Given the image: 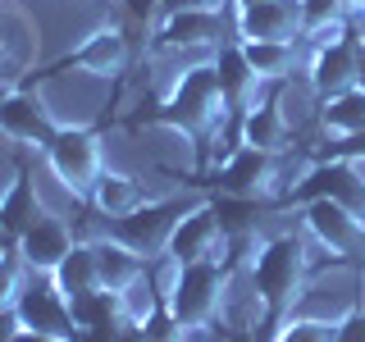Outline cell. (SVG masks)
I'll use <instances>...</instances> for the list:
<instances>
[{"label": "cell", "mask_w": 365, "mask_h": 342, "mask_svg": "<svg viewBox=\"0 0 365 342\" xmlns=\"http://www.w3.org/2000/svg\"><path fill=\"white\" fill-rule=\"evenodd\" d=\"M319 128L329 137L365 133V87H347V91H338V96L319 100Z\"/></svg>", "instance_id": "25"}, {"label": "cell", "mask_w": 365, "mask_h": 342, "mask_svg": "<svg viewBox=\"0 0 365 342\" xmlns=\"http://www.w3.org/2000/svg\"><path fill=\"white\" fill-rule=\"evenodd\" d=\"M187 214V201H142L133 214L110 224V237L128 242L137 256H165L174 224Z\"/></svg>", "instance_id": "10"}, {"label": "cell", "mask_w": 365, "mask_h": 342, "mask_svg": "<svg viewBox=\"0 0 365 342\" xmlns=\"http://www.w3.org/2000/svg\"><path fill=\"white\" fill-rule=\"evenodd\" d=\"M334 342H365V306L361 301L342 319H334Z\"/></svg>", "instance_id": "30"}, {"label": "cell", "mask_w": 365, "mask_h": 342, "mask_svg": "<svg viewBox=\"0 0 365 342\" xmlns=\"http://www.w3.org/2000/svg\"><path fill=\"white\" fill-rule=\"evenodd\" d=\"M288 137H292V123H288V114H283L279 100H256V105L237 119V146H256V151L283 155L288 151Z\"/></svg>", "instance_id": "19"}, {"label": "cell", "mask_w": 365, "mask_h": 342, "mask_svg": "<svg viewBox=\"0 0 365 342\" xmlns=\"http://www.w3.org/2000/svg\"><path fill=\"white\" fill-rule=\"evenodd\" d=\"M19 292H23V256H19V247L14 251L0 247V311L19 301Z\"/></svg>", "instance_id": "28"}, {"label": "cell", "mask_w": 365, "mask_h": 342, "mask_svg": "<svg viewBox=\"0 0 365 342\" xmlns=\"http://www.w3.org/2000/svg\"><path fill=\"white\" fill-rule=\"evenodd\" d=\"M51 279H55V288L68 296V306L91 296V292H101V274H96V251H91V242H73V251L55 265Z\"/></svg>", "instance_id": "21"}, {"label": "cell", "mask_w": 365, "mask_h": 342, "mask_svg": "<svg viewBox=\"0 0 365 342\" xmlns=\"http://www.w3.org/2000/svg\"><path fill=\"white\" fill-rule=\"evenodd\" d=\"M302 228L306 237L329 251L334 260H351L365 251V219L356 210H347L342 201H311L302 205Z\"/></svg>", "instance_id": "6"}, {"label": "cell", "mask_w": 365, "mask_h": 342, "mask_svg": "<svg viewBox=\"0 0 365 342\" xmlns=\"http://www.w3.org/2000/svg\"><path fill=\"white\" fill-rule=\"evenodd\" d=\"M311 201H342L347 210H356L365 219V174L351 160H315L311 169H302V178L283 192V205H311Z\"/></svg>", "instance_id": "5"}, {"label": "cell", "mask_w": 365, "mask_h": 342, "mask_svg": "<svg viewBox=\"0 0 365 342\" xmlns=\"http://www.w3.org/2000/svg\"><path fill=\"white\" fill-rule=\"evenodd\" d=\"M233 5H265V0H233Z\"/></svg>", "instance_id": "37"}, {"label": "cell", "mask_w": 365, "mask_h": 342, "mask_svg": "<svg viewBox=\"0 0 365 342\" xmlns=\"http://www.w3.org/2000/svg\"><path fill=\"white\" fill-rule=\"evenodd\" d=\"M342 5H347V14H351V19H361V14H365V0H342Z\"/></svg>", "instance_id": "35"}, {"label": "cell", "mask_w": 365, "mask_h": 342, "mask_svg": "<svg viewBox=\"0 0 365 342\" xmlns=\"http://www.w3.org/2000/svg\"><path fill=\"white\" fill-rule=\"evenodd\" d=\"M128 55H133L128 32L114 28V23H106V28H96L78 51H68L64 60L55 64V73L78 68V73H87V78H119L123 68H128Z\"/></svg>", "instance_id": "14"}, {"label": "cell", "mask_w": 365, "mask_h": 342, "mask_svg": "<svg viewBox=\"0 0 365 342\" xmlns=\"http://www.w3.org/2000/svg\"><path fill=\"white\" fill-rule=\"evenodd\" d=\"M265 342H334V319H319V315H288Z\"/></svg>", "instance_id": "27"}, {"label": "cell", "mask_w": 365, "mask_h": 342, "mask_svg": "<svg viewBox=\"0 0 365 342\" xmlns=\"http://www.w3.org/2000/svg\"><path fill=\"white\" fill-rule=\"evenodd\" d=\"M19 328H23L19 311H14V306H5V311H0V342H14V338H19Z\"/></svg>", "instance_id": "32"}, {"label": "cell", "mask_w": 365, "mask_h": 342, "mask_svg": "<svg viewBox=\"0 0 365 342\" xmlns=\"http://www.w3.org/2000/svg\"><path fill=\"white\" fill-rule=\"evenodd\" d=\"M73 228H68V219H60V214H37L28 228L19 233V256H23V265H28L32 274H55V265L73 251Z\"/></svg>", "instance_id": "15"}, {"label": "cell", "mask_w": 365, "mask_h": 342, "mask_svg": "<svg viewBox=\"0 0 365 342\" xmlns=\"http://www.w3.org/2000/svg\"><path fill=\"white\" fill-rule=\"evenodd\" d=\"M224 119H228V110H224V96H220V78H215V55L210 60H197L192 68H182L174 91L165 96V105L155 110V123L192 137L197 146L205 142V137L220 133Z\"/></svg>", "instance_id": "2"}, {"label": "cell", "mask_w": 365, "mask_h": 342, "mask_svg": "<svg viewBox=\"0 0 365 342\" xmlns=\"http://www.w3.org/2000/svg\"><path fill=\"white\" fill-rule=\"evenodd\" d=\"M224 9H169L160 14L155 46L160 51H220Z\"/></svg>", "instance_id": "13"}, {"label": "cell", "mask_w": 365, "mask_h": 342, "mask_svg": "<svg viewBox=\"0 0 365 342\" xmlns=\"http://www.w3.org/2000/svg\"><path fill=\"white\" fill-rule=\"evenodd\" d=\"M361 306H365V283H361Z\"/></svg>", "instance_id": "38"}, {"label": "cell", "mask_w": 365, "mask_h": 342, "mask_svg": "<svg viewBox=\"0 0 365 342\" xmlns=\"http://www.w3.org/2000/svg\"><path fill=\"white\" fill-rule=\"evenodd\" d=\"M237 41H302L297 0H265V5H233Z\"/></svg>", "instance_id": "16"}, {"label": "cell", "mask_w": 365, "mask_h": 342, "mask_svg": "<svg viewBox=\"0 0 365 342\" xmlns=\"http://www.w3.org/2000/svg\"><path fill=\"white\" fill-rule=\"evenodd\" d=\"M37 214H41V201H37V182H32V169H28V165H19V169H14V178H9V187L0 192V233L19 242V233H23V228H28L32 219H37Z\"/></svg>", "instance_id": "20"}, {"label": "cell", "mask_w": 365, "mask_h": 342, "mask_svg": "<svg viewBox=\"0 0 365 342\" xmlns=\"http://www.w3.org/2000/svg\"><path fill=\"white\" fill-rule=\"evenodd\" d=\"M174 265V260H169ZM228 260H192V265H174L169 274L165 306L182 328H215L228 301Z\"/></svg>", "instance_id": "3"}, {"label": "cell", "mask_w": 365, "mask_h": 342, "mask_svg": "<svg viewBox=\"0 0 365 342\" xmlns=\"http://www.w3.org/2000/svg\"><path fill=\"white\" fill-rule=\"evenodd\" d=\"M215 205V219H220L224 237H228V251L242 247L256 237V224H260V210H265L269 201H256V197H228V192H220V197H210Z\"/></svg>", "instance_id": "22"}, {"label": "cell", "mask_w": 365, "mask_h": 342, "mask_svg": "<svg viewBox=\"0 0 365 342\" xmlns=\"http://www.w3.org/2000/svg\"><path fill=\"white\" fill-rule=\"evenodd\" d=\"M41 155H46V165H51V174L64 182L68 197H73V201H91L96 178L106 174V155H101V137L96 133L64 123Z\"/></svg>", "instance_id": "4"}, {"label": "cell", "mask_w": 365, "mask_h": 342, "mask_svg": "<svg viewBox=\"0 0 365 342\" xmlns=\"http://www.w3.org/2000/svg\"><path fill=\"white\" fill-rule=\"evenodd\" d=\"M165 256L174 260V265H192V260H224L228 256V237L220 219H215V205L210 201H197L187 205V214L174 224V233H169V247Z\"/></svg>", "instance_id": "12"}, {"label": "cell", "mask_w": 365, "mask_h": 342, "mask_svg": "<svg viewBox=\"0 0 365 342\" xmlns=\"http://www.w3.org/2000/svg\"><path fill=\"white\" fill-rule=\"evenodd\" d=\"M96 251V274H101V292H114L123 296L128 288L146 279V256H137L128 242H119V237H96L91 242Z\"/></svg>", "instance_id": "18"}, {"label": "cell", "mask_w": 365, "mask_h": 342, "mask_svg": "<svg viewBox=\"0 0 365 342\" xmlns=\"http://www.w3.org/2000/svg\"><path fill=\"white\" fill-rule=\"evenodd\" d=\"M123 14H128L133 28H151L155 14H165V5L160 0H123Z\"/></svg>", "instance_id": "31"}, {"label": "cell", "mask_w": 365, "mask_h": 342, "mask_svg": "<svg viewBox=\"0 0 365 342\" xmlns=\"http://www.w3.org/2000/svg\"><path fill=\"white\" fill-rule=\"evenodd\" d=\"M215 187L228 197H256L274 205L279 182V155L274 151H256V146H233V155L215 169Z\"/></svg>", "instance_id": "7"}, {"label": "cell", "mask_w": 365, "mask_h": 342, "mask_svg": "<svg viewBox=\"0 0 365 342\" xmlns=\"http://www.w3.org/2000/svg\"><path fill=\"white\" fill-rule=\"evenodd\" d=\"M356 28H347L342 37H329V41H315L311 46V64H306V87H311L315 100H329L338 91L356 87Z\"/></svg>", "instance_id": "11"}, {"label": "cell", "mask_w": 365, "mask_h": 342, "mask_svg": "<svg viewBox=\"0 0 365 342\" xmlns=\"http://www.w3.org/2000/svg\"><path fill=\"white\" fill-rule=\"evenodd\" d=\"M60 128H64V123H55L51 105H46L37 91H28V87L0 91V137L46 151V146L55 142V133H60Z\"/></svg>", "instance_id": "9"}, {"label": "cell", "mask_w": 365, "mask_h": 342, "mask_svg": "<svg viewBox=\"0 0 365 342\" xmlns=\"http://www.w3.org/2000/svg\"><path fill=\"white\" fill-rule=\"evenodd\" d=\"M215 78H220V96H224V110L233 114V119H242V114L256 105V68L247 64L242 55V41H224L220 51H215Z\"/></svg>", "instance_id": "17"}, {"label": "cell", "mask_w": 365, "mask_h": 342, "mask_svg": "<svg viewBox=\"0 0 365 342\" xmlns=\"http://www.w3.org/2000/svg\"><path fill=\"white\" fill-rule=\"evenodd\" d=\"M14 342H68V338H51V333H37V328H19Z\"/></svg>", "instance_id": "33"}, {"label": "cell", "mask_w": 365, "mask_h": 342, "mask_svg": "<svg viewBox=\"0 0 365 342\" xmlns=\"http://www.w3.org/2000/svg\"><path fill=\"white\" fill-rule=\"evenodd\" d=\"M311 279V247L302 233H269L251 251V288L260 301V324L279 328L288 315L302 311V292Z\"/></svg>", "instance_id": "1"}, {"label": "cell", "mask_w": 365, "mask_h": 342, "mask_svg": "<svg viewBox=\"0 0 365 342\" xmlns=\"http://www.w3.org/2000/svg\"><path fill=\"white\" fill-rule=\"evenodd\" d=\"M297 14H302V37H311V46L329 41V37H342V32L351 28L342 0H297Z\"/></svg>", "instance_id": "26"}, {"label": "cell", "mask_w": 365, "mask_h": 342, "mask_svg": "<svg viewBox=\"0 0 365 342\" xmlns=\"http://www.w3.org/2000/svg\"><path fill=\"white\" fill-rule=\"evenodd\" d=\"M319 160H351V165H365V133H347V137H329Z\"/></svg>", "instance_id": "29"}, {"label": "cell", "mask_w": 365, "mask_h": 342, "mask_svg": "<svg viewBox=\"0 0 365 342\" xmlns=\"http://www.w3.org/2000/svg\"><path fill=\"white\" fill-rule=\"evenodd\" d=\"M242 55L260 83H283L302 60V41H242Z\"/></svg>", "instance_id": "24"}, {"label": "cell", "mask_w": 365, "mask_h": 342, "mask_svg": "<svg viewBox=\"0 0 365 342\" xmlns=\"http://www.w3.org/2000/svg\"><path fill=\"white\" fill-rule=\"evenodd\" d=\"M356 87H365V37L356 46Z\"/></svg>", "instance_id": "34"}, {"label": "cell", "mask_w": 365, "mask_h": 342, "mask_svg": "<svg viewBox=\"0 0 365 342\" xmlns=\"http://www.w3.org/2000/svg\"><path fill=\"white\" fill-rule=\"evenodd\" d=\"M14 311H19V319H23V328H37V333H51V338H68V342H78L73 306H68V296L55 288L51 274H32V283H23Z\"/></svg>", "instance_id": "8"}, {"label": "cell", "mask_w": 365, "mask_h": 342, "mask_svg": "<svg viewBox=\"0 0 365 342\" xmlns=\"http://www.w3.org/2000/svg\"><path fill=\"white\" fill-rule=\"evenodd\" d=\"M142 201H146L142 182L119 174V169H106V174L96 178V192H91V210H96L101 219H123V214H133Z\"/></svg>", "instance_id": "23"}, {"label": "cell", "mask_w": 365, "mask_h": 342, "mask_svg": "<svg viewBox=\"0 0 365 342\" xmlns=\"http://www.w3.org/2000/svg\"><path fill=\"white\" fill-rule=\"evenodd\" d=\"M5 78H14V73H9V55H5V46H0V83H5Z\"/></svg>", "instance_id": "36"}]
</instances>
